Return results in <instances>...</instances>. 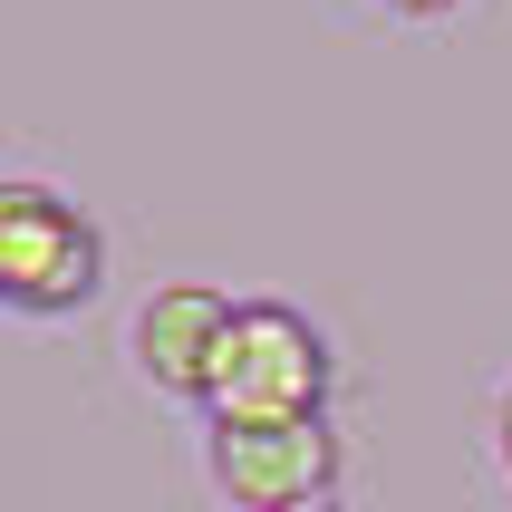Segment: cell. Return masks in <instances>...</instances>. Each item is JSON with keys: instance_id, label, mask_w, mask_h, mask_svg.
Instances as JSON below:
<instances>
[{"instance_id": "obj_1", "label": "cell", "mask_w": 512, "mask_h": 512, "mask_svg": "<svg viewBox=\"0 0 512 512\" xmlns=\"http://www.w3.org/2000/svg\"><path fill=\"white\" fill-rule=\"evenodd\" d=\"M107 300V223L49 174H0V310L78 319Z\"/></svg>"}, {"instance_id": "obj_2", "label": "cell", "mask_w": 512, "mask_h": 512, "mask_svg": "<svg viewBox=\"0 0 512 512\" xmlns=\"http://www.w3.org/2000/svg\"><path fill=\"white\" fill-rule=\"evenodd\" d=\"M339 397V348L310 310L290 300H242L213 358V397L203 416H329Z\"/></svg>"}, {"instance_id": "obj_3", "label": "cell", "mask_w": 512, "mask_h": 512, "mask_svg": "<svg viewBox=\"0 0 512 512\" xmlns=\"http://www.w3.org/2000/svg\"><path fill=\"white\" fill-rule=\"evenodd\" d=\"M348 435L339 416H203V484L232 512H290L339 493Z\"/></svg>"}, {"instance_id": "obj_4", "label": "cell", "mask_w": 512, "mask_h": 512, "mask_svg": "<svg viewBox=\"0 0 512 512\" xmlns=\"http://www.w3.org/2000/svg\"><path fill=\"white\" fill-rule=\"evenodd\" d=\"M232 300L223 281H155L126 310V377H136L145 397H165V406H203L213 397V358H223V329H232Z\"/></svg>"}, {"instance_id": "obj_5", "label": "cell", "mask_w": 512, "mask_h": 512, "mask_svg": "<svg viewBox=\"0 0 512 512\" xmlns=\"http://www.w3.org/2000/svg\"><path fill=\"white\" fill-rule=\"evenodd\" d=\"M484 445H493V474L512 484V377L493 387V406H484Z\"/></svg>"}, {"instance_id": "obj_6", "label": "cell", "mask_w": 512, "mask_h": 512, "mask_svg": "<svg viewBox=\"0 0 512 512\" xmlns=\"http://www.w3.org/2000/svg\"><path fill=\"white\" fill-rule=\"evenodd\" d=\"M377 20H406V29H426V20H455L464 0H368Z\"/></svg>"}, {"instance_id": "obj_7", "label": "cell", "mask_w": 512, "mask_h": 512, "mask_svg": "<svg viewBox=\"0 0 512 512\" xmlns=\"http://www.w3.org/2000/svg\"><path fill=\"white\" fill-rule=\"evenodd\" d=\"M290 512H348V503H339V493H319V503H290Z\"/></svg>"}]
</instances>
